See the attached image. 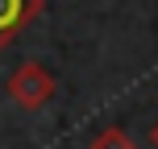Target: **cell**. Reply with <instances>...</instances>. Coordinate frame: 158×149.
<instances>
[{
    "label": "cell",
    "instance_id": "4",
    "mask_svg": "<svg viewBox=\"0 0 158 149\" xmlns=\"http://www.w3.org/2000/svg\"><path fill=\"white\" fill-rule=\"evenodd\" d=\"M150 141H154V149H158V124H154V128H150Z\"/></svg>",
    "mask_w": 158,
    "mask_h": 149
},
{
    "label": "cell",
    "instance_id": "2",
    "mask_svg": "<svg viewBox=\"0 0 158 149\" xmlns=\"http://www.w3.org/2000/svg\"><path fill=\"white\" fill-rule=\"evenodd\" d=\"M42 8H46V0H0V50L13 46L17 33L42 17Z\"/></svg>",
    "mask_w": 158,
    "mask_h": 149
},
{
    "label": "cell",
    "instance_id": "1",
    "mask_svg": "<svg viewBox=\"0 0 158 149\" xmlns=\"http://www.w3.org/2000/svg\"><path fill=\"white\" fill-rule=\"evenodd\" d=\"M4 91H8V100H13L17 108H25V112H38L42 104H46L50 95H54V75H50L42 62H21L13 75H8Z\"/></svg>",
    "mask_w": 158,
    "mask_h": 149
},
{
    "label": "cell",
    "instance_id": "3",
    "mask_svg": "<svg viewBox=\"0 0 158 149\" xmlns=\"http://www.w3.org/2000/svg\"><path fill=\"white\" fill-rule=\"evenodd\" d=\"M92 149H137V145H133V137H129L125 128H104L92 141Z\"/></svg>",
    "mask_w": 158,
    "mask_h": 149
}]
</instances>
